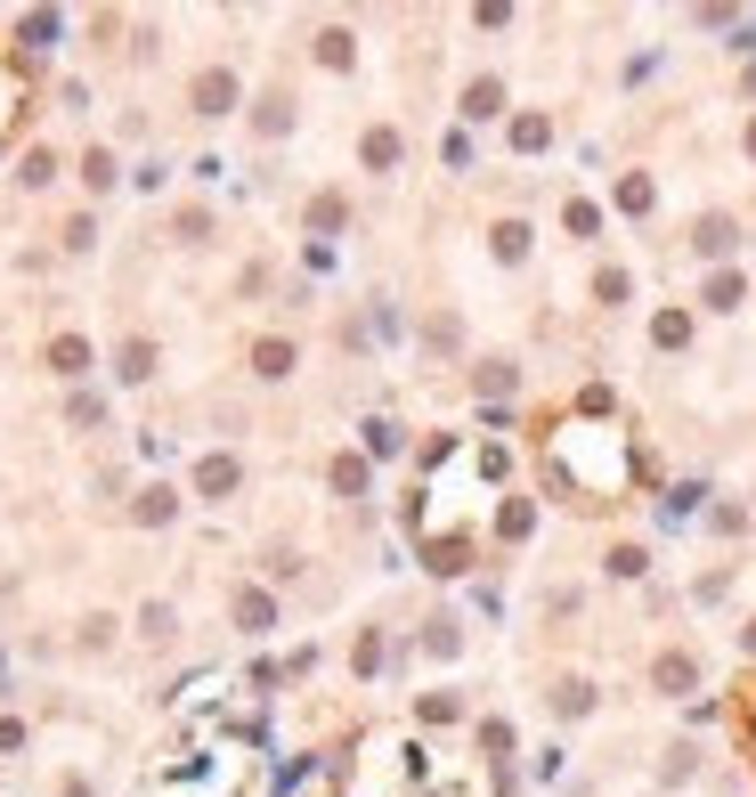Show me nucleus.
I'll return each instance as SVG.
<instances>
[{
	"label": "nucleus",
	"mask_w": 756,
	"mask_h": 797,
	"mask_svg": "<svg viewBox=\"0 0 756 797\" xmlns=\"http://www.w3.org/2000/svg\"><path fill=\"white\" fill-rule=\"evenodd\" d=\"M236 106V74H204L196 82V114H228Z\"/></svg>",
	"instance_id": "nucleus-3"
},
{
	"label": "nucleus",
	"mask_w": 756,
	"mask_h": 797,
	"mask_svg": "<svg viewBox=\"0 0 756 797\" xmlns=\"http://www.w3.org/2000/svg\"><path fill=\"white\" fill-rule=\"evenodd\" d=\"M122 375L147 383V375H155V342H131V350H122Z\"/></svg>",
	"instance_id": "nucleus-14"
},
{
	"label": "nucleus",
	"mask_w": 756,
	"mask_h": 797,
	"mask_svg": "<svg viewBox=\"0 0 756 797\" xmlns=\"http://www.w3.org/2000/svg\"><path fill=\"white\" fill-rule=\"evenodd\" d=\"M521 253H529V228L504 220V228H496V261H521Z\"/></svg>",
	"instance_id": "nucleus-12"
},
{
	"label": "nucleus",
	"mask_w": 756,
	"mask_h": 797,
	"mask_svg": "<svg viewBox=\"0 0 756 797\" xmlns=\"http://www.w3.org/2000/svg\"><path fill=\"white\" fill-rule=\"evenodd\" d=\"M708 310H740V277H732V269L708 285Z\"/></svg>",
	"instance_id": "nucleus-19"
},
{
	"label": "nucleus",
	"mask_w": 756,
	"mask_h": 797,
	"mask_svg": "<svg viewBox=\"0 0 756 797\" xmlns=\"http://www.w3.org/2000/svg\"><path fill=\"white\" fill-rule=\"evenodd\" d=\"M651 684H659L667 700H691V684H700V659H691V651H659V667H651Z\"/></svg>",
	"instance_id": "nucleus-1"
},
{
	"label": "nucleus",
	"mask_w": 756,
	"mask_h": 797,
	"mask_svg": "<svg viewBox=\"0 0 756 797\" xmlns=\"http://www.w3.org/2000/svg\"><path fill=\"white\" fill-rule=\"evenodd\" d=\"M334 488H342V497H366V456H342V464H334Z\"/></svg>",
	"instance_id": "nucleus-11"
},
{
	"label": "nucleus",
	"mask_w": 756,
	"mask_h": 797,
	"mask_svg": "<svg viewBox=\"0 0 756 797\" xmlns=\"http://www.w3.org/2000/svg\"><path fill=\"white\" fill-rule=\"evenodd\" d=\"M748 155H756V122H748Z\"/></svg>",
	"instance_id": "nucleus-25"
},
{
	"label": "nucleus",
	"mask_w": 756,
	"mask_h": 797,
	"mask_svg": "<svg viewBox=\"0 0 756 797\" xmlns=\"http://www.w3.org/2000/svg\"><path fill=\"white\" fill-rule=\"evenodd\" d=\"M496 106H504V82H472V90H464V114H472V122H488Z\"/></svg>",
	"instance_id": "nucleus-5"
},
{
	"label": "nucleus",
	"mask_w": 756,
	"mask_h": 797,
	"mask_svg": "<svg viewBox=\"0 0 756 797\" xmlns=\"http://www.w3.org/2000/svg\"><path fill=\"white\" fill-rule=\"evenodd\" d=\"M529 521H537V513H529V505L513 497V505H504V513H496V537H529Z\"/></svg>",
	"instance_id": "nucleus-16"
},
{
	"label": "nucleus",
	"mask_w": 756,
	"mask_h": 797,
	"mask_svg": "<svg viewBox=\"0 0 756 797\" xmlns=\"http://www.w3.org/2000/svg\"><path fill=\"white\" fill-rule=\"evenodd\" d=\"M643 570H651L643 545H618V554H610V578H643Z\"/></svg>",
	"instance_id": "nucleus-15"
},
{
	"label": "nucleus",
	"mask_w": 756,
	"mask_h": 797,
	"mask_svg": "<svg viewBox=\"0 0 756 797\" xmlns=\"http://www.w3.org/2000/svg\"><path fill=\"white\" fill-rule=\"evenodd\" d=\"M17 98H25V90H17V66H0V131L17 122Z\"/></svg>",
	"instance_id": "nucleus-17"
},
{
	"label": "nucleus",
	"mask_w": 756,
	"mask_h": 797,
	"mask_svg": "<svg viewBox=\"0 0 756 797\" xmlns=\"http://www.w3.org/2000/svg\"><path fill=\"white\" fill-rule=\"evenodd\" d=\"M49 366H57V375H82V366H90V350L66 334V342H49Z\"/></svg>",
	"instance_id": "nucleus-9"
},
{
	"label": "nucleus",
	"mask_w": 756,
	"mask_h": 797,
	"mask_svg": "<svg viewBox=\"0 0 756 797\" xmlns=\"http://www.w3.org/2000/svg\"><path fill=\"white\" fill-rule=\"evenodd\" d=\"M139 521H171V488H147V497H139Z\"/></svg>",
	"instance_id": "nucleus-23"
},
{
	"label": "nucleus",
	"mask_w": 756,
	"mask_h": 797,
	"mask_svg": "<svg viewBox=\"0 0 756 797\" xmlns=\"http://www.w3.org/2000/svg\"><path fill=\"white\" fill-rule=\"evenodd\" d=\"M545 139H553V122H545V114H521V122H513V147H521V155H537Z\"/></svg>",
	"instance_id": "nucleus-6"
},
{
	"label": "nucleus",
	"mask_w": 756,
	"mask_h": 797,
	"mask_svg": "<svg viewBox=\"0 0 756 797\" xmlns=\"http://www.w3.org/2000/svg\"><path fill=\"white\" fill-rule=\"evenodd\" d=\"M748 732H756V708H748Z\"/></svg>",
	"instance_id": "nucleus-26"
},
{
	"label": "nucleus",
	"mask_w": 756,
	"mask_h": 797,
	"mask_svg": "<svg viewBox=\"0 0 756 797\" xmlns=\"http://www.w3.org/2000/svg\"><path fill=\"white\" fill-rule=\"evenodd\" d=\"M651 334H659V350H683V342H691V318H683V310H659Z\"/></svg>",
	"instance_id": "nucleus-8"
},
{
	"label": "nucleus",
	"mask_w": 756,
	"mask_h": 797,
	"mask_svg": "<svg viewBox=\"0 0 756 797\" xmlns=\"http://www.w3.org/2000/svg\"><path fill=\"white\" fill-rule=\"evenodd\" d=\"M252 366H261V375H293V342H261Z\"/></svg>",
	"instance_id": "nucleus-10"
},
{
	"label": "nucleus",
	"mask_w": 756,
	"mask_h": 797,
	"mask_svg": "<svg viewBox=\"0 0 756 797\" xmlns=\"http://www.w3.org/2000/svg\"><path fill=\"white\" fill-rule=\"evenodd\" d=\"M553 708H561V716H586V708H594V692H586V684H561V692H553Z\"/></svg>",
	"instance_id": "nucleus-20"
},
{
	"label": "nucleus",
	"mask_w": 756,
	"mask_h": 797,
	"mask_svg": "<svg viewBox=\"0 0 756 797\" xmlns=\"http://www.w3.org/2000/svg\"><path fill=\"white\" fill-rule=\"evenodd\" d=\"M513 391V366H480V399H504Z\"/></svg>",
	"instance_id": "nucleus-21"
},
{
	"label": "nucleus",
	"mask_w": 756,
	"mask_h": 797,
	"mask_svg": "<svg viewBox=\"0 0 756 797\" xmlns=\"http://www.w3.org/2000/svg\"><path fill=\"white\" fill-rule=\"evenodd\" d=\"M740 651H756V619H748V627H740Z\"/></svg>",
	"instance_id": "nucleus-24"
},
{
	"label": "nucleus",
	"mask_w": 756,
	"mask_h": 797,
	"mask_svg": "<svg viewBox=\"0 0 756 797\" xmlns=\"http://www.w3.org/2000/svg\"><path fill=\"white\" fill-rule=\"evenodd\" d=\"M618 212H651V179H643V171L618 179Z\"/></svg>",
	"instance_id": "nucleus-7"
},
{
	"label": "nucleus",
	"mask_w": 756,
	"mask_h": 797,
	"mask_svg": "<svg viewBox=\"0 0 756 797\" xmlns=\"http://www.w3.org/2000/svg\"><path fill=\"white\" fill-rule=\"evenodd\" d=\"M366 163H374V171L399 163V139H391V131H366Z\"/></svg>",
	"instance_id": "nucleus-18"
},
{
	"label": "nucleus",
	"mask_w": 756,
	"mask_h": 797,
	"mask_svg": "<svg viewBox=\"0 0 756 797\" xmlns=\"http://www.w3.org/2000/svg\"><path fill=\"white\" fill-rule=\"evenodd\" d=\"M318 57L326 66H350V33H318Z\"/></svg>",
	"instance_id": "nucleus-22"
},
{
	"label": "nucleus",
	"mask_w": 756,
	"mask_h": 797,
	"mask_svg": "<svg viewBox=\"0 0 756 797\" xmlns=\"http://www.w3.org/2000/svg\"><path fill=\"white\" fill-rule=\"evenodd\" d=\"M236 619L261 635V627H269V594H252V586H244V594H236Z\"/></svg>",
	"instance_id": "nucleus-13"
},
{
	"label": "nucleus",
	"mask_w": 756,
	"mask_h": 797,
	"mask_svg": "<svg viewBox=\"0 0 756 797\" xmlns=\"http://www.w3.org/2000/svg\"><path fill=\"white\" fill-rule=\"evenodd\" d=\"M691 244H700V253H708V261H724V253H732V244H740V228H732L724 212H708L700 228H691Z\"/></svg>",
	"instance_id": "nucleus-2"
},
{
	"label": "nucleus",
	"mask_w": 756,
	"mask_h": 797,
	"mask_svg": "<svg viewBox=\"0 0 756 797\" xmlns=\"http://www.w3.org/2000/svg\"><path fill=\"white\" fill-rule=\"evenodd\" d=\"M196 488H204V497H228V488H236V464H228V456H204Z\"/></svg>",
	"instance_id": "nucleus-4"
}]
</instances>
